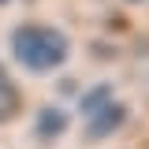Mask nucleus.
<instances>
[{"label": "nucleus", "mask_w": 149, "mask_h": 149, "mask_svg": "<svg viewBox=\"0 0 149 149\" xmlns=\"http://www.w3.org/2000/svg\"><path fill=\"white\" fill-rule=\"evenodd\" d=\"M11 52H15V60L26 67V71L49 74V71H56V67L67 60L71 45H67V34L56 30V26L22 22L15 34H11Z\"/></svg>", "instance_id": "1"}, {"label": "nucleus", "mask_w": 149, "mask_h": 149, "mask_svg": "<svg viewBox=\"0 0 149 149\" xmlns=\"http://www.w3.org/2000/svg\"><path fill=\"white\" fill-rule=\"evenodd\" d=\"M123 119H127V108H123L119 101L101 104V108L90 116V138H108V134H116V130L123 127Z\"/></svg>", "instance_id": "2"}, {"label": "nucleus", "mask_w": 149, "mask_h": 149, "mask_svg": "<svg viewBox=\"0 0 149 149\" xmlns=\"http://www.w3.org/2000/svg\"><path fill=\"white\" fill-rule=\"evenodd\" d=\"M67 112L56 108V104H45V108H37V119H34V130L41 138H56V134H63L67 130Z\"/></svg>", "instance_id": "3"}, {"label": "nucleus", "mask_w": 149, "mask_h": 149, "mask_svg": "<svg viewBox=\"0 0 149 149\" xmlns=\"http://www.w3.org/2000/svg\"><path fill=\"white\" fill-rule=\"evenodd\" d=\"M108 101H112V86H108V82H101V86H93V90L82 93V112L93 116V112L101 108V104H108Z\"/></svg>", "instance_id": "4"}, {"label": "nucleus", "mask_w": 149, "mask_h": 149, "mask_svg": "<svg viewBox=\"0 0 149 149\" xmlns=\"http://www.w3.org/2000/svg\"><path fill=\"white\" fill-rule=\"evenodd\" d=\"M19 101H22V97H19V90L8 82V86L0 90V123H8L11 116H19Z\"/></svg>", "instance_id": "5"}, {"label": "nucleus", "mask_w": 149, "mask_h": 149, "mask_svg": "<svg viewBox=\"0 0 149 149\" xmlns=\"http://www.w3.org/2000/svg\"><path fill=\"white\" fill-rule=\"evenodd\" d=\"M8 82H11V78H8V71H4V63H0V90H4Z\"/></svg>", "instance_id": "6"}, {"label": "nucleus", "mask_w": 149, "mask_h": 149, "mask_svg": "<svg viewBox=\"0 0 149 149\" xmlns=\"http://www.w3.org/2000/svg\"><path fill=\"white\" fill-rule=\"evenodd\" d=\"M127 4H142V0H127Z\"/></svg>", "instance_id": "7"}, {"label": "nucleus", "mask_w": 149, "mask_h": 149, "mask_svg": "<svg viewBox=\"0 0 149 149\" xmlns=\"http://www.w3.org/2000/svg\"><path fill=\"white\" fill-rule=\"evenodd\" d=\"M0 4H8V0H0Z\"/></svg>", "instance_id": "8"}]
</instances>
